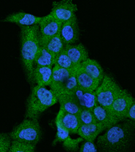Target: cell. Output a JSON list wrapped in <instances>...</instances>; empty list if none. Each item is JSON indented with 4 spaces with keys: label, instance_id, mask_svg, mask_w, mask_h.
<instances>
[{
    "label": "cell",
    "instance_id": "cell-1",
    "mask_svg": "<svg viewBox=\"0 0 135 152\" xmlns=\"http://www.w3.org/2000/svg\"><path fill=\"white\" fill-rule=\"evenodd\" d=\"M134 121L127 119L114 125L98 137L99 152H128L134 137Z\"/></svg>",
    "mask_w": 135,
    "mask_h": 152
},
{
    "label": "cell",
    "instance_id": "cell-2",
    "mask_svg": "<svg viewBox=\"0 0 135 152\" xmlns=\"http://www.w3.org/2000/svg\"><path fill=\"white\" fill-rule=\"evenodd\" d=\"M20 28L22 62L27 80L29 83L33 85L34 61L39 48V28L38 24L31 26H20Z\"/></svg>",
    "mask_w": 135,
    "mask_h": 152
},
{
    "label": "cell",
    "instance_id": "cell-3",
    "mask_svg": "<svg viewBox=\"0 0 135 152\" xmlns=\"http://www.w3.org/2000/svg\"><path fill=\"white\" fill-rule=\"evenodd\" d=\"M57 102V97L51 89L35 85L26 100L25 118L38 121L43 112Z\"/></svg>",
    "mask_w": 135,
    "mask_h": 152
},
{
    "label": "cell",
    "instance_id": "cell-4",
    "mask_svg": "<svg viewBox=\"0 0 135 152\" xmlns=\"http://www.w3.org/2000/svg\"><path fill=\"white\" fill-rule=\"evenodd\" d=\"M8 134L12 141L36 146L42 137V131L37 120L25 118Z\"/></svg>",
    "mask_w": 135,
    "mask_h": 152
},
{
    "label": "cell",
    "instance_id": "cell-5",
    "mask_svg": "<svg viewBox=\"0 0 135 152\" xmlns=\"http://www.w3.org/2000/svg\"><path fill=\"white\" fill-rule=\"evenodd\" d=\"M122 91L114 78L108 75H104L101 83L95 91L98 105L109 108Z\"/></svg>",
    "mask_w": 135,
    "mask_h": 152
},
{
    "label": "cell",
    "instance_id": "cell-6",
    "mask_svg": "<svg viewBox=\"0 0 135 152\" xmlns=\"http://www.w3.org/2000/svg\"><path fill=\"white\" fill-rule=\"evenodd\" d=\"M78 11L77 5L71 0H62L60 1H53L52 8L50 14L62 23L70 20L76 16Z\"/></svg>",
    "mask_w": 135,
    "mask_h": 152
},
{
    "label": "cell",
    "instance_id": "cell-7",
    "mask_svg": "<svg viewBox=\"0 0 135 152\" xmlns=\"http://www.w3.org/2000/svg\"><path fill=\"white\" fill-rule=\"evenodd\" d=\"M134 102V99L132 95L126 90L122 89L121 94L115 99L111 106L107 109L122 122L127 120V112Z\"/></svg>",
    "mask_w": 135,
    "mask_h": 152
},
{
    "label": "cell",
    "instance_id": "cell-8",
    "mask_svg": "<svg viewBox=\"0 0 135 152\" xmlns=\"http://www.w3.org/2000/svg\"><path fill=\"white\" fill-rule=\"evenodd\" d=\"M60 37L65 45H74L80 38V30L77 16L62 23L60 32Z\"/></svg>",
    "mask_w": 135,
    "mask_h": 152
},
{
    "label": "cell",
    "instance_id": "cell-9",
    "mask_svg": "<svg viewBox=\"0 0 135 152\" xmlns=\"http://www.w3.org/2000/svg\"><path fill=\"white\" fill-rule=\"evenodd\" d=\"M74 68L65 69L57 66H53L52 68V77L50 85L51 90L55 95L59 94L60 90L68 81L70 76L74 72Z\"/></svg>",
    "mask_w": 135,
    "mask_h": 152
},
{
    "label": "cell",
    "instance_id": "cell-10",
    "mask_svg": "<svg viewBox=\"0 0 135 152\" xmlns=\"http://www.w3.org/2000/svg\"><path fill=\"white\" fill-rule=\"evenodd\" d=\"M62 23L51 14L43 16L38 23L39 34L43 37H53L60 34Z\"/></svg>",
    "mask_w": 135,
    "mask_h": 152
},
{
    "label": "cell",
    "instance_id": "cell-11",
    "mask_svg": "<svg viewBox=\"0 0 135 152\" xmlns=\"http://www.w3.org/2000/svg\"><path fill=\"white\" fill-rule=\"evenodd\" d=\"M93 112L97 122L103 125L105 130L121 122L107 108L99 105H96L93 109Z\"/></svg>",
    "mask_w": 135,
    "mask_h": 152
},
{
    "label": "cell",
    "instance_id": "cell-12",
    "mask_svg": "<svg viewBox=\"0 0 135 152\" xmlns=\"http://www.w3.org/2000/svg\"><path fill=\"white\" fill-rule=\"evenodd\" d=\"M81 109L93 110L98 105L95 91L83 90L77 88L72 94Z\"/></svg>",
    "mask_w": 135,
    "mask_h": 152
},
{
    "label": "cell",
    "instance_id": "cell-13",
    "mask_svg": "<svg viewBox=\"0 0 135 152\" xmlns=\"http://www.w3.org/2000/svg\"><path fill=\"white\" fill-rule=\"evenodd\" d=\"M39 45L55 56L62 51L64 48V44L60 37V34L53 37H43L39 34Z\"/></svg>",
    "mask_w": 135,
    "mask_h": 152
},
{
    "label": "cell",
    "instance_id": "cell-14",
    "mask_svg": "<svg viewBox=\"0 0 135 152\" xmlns=\"http://www.w3.org/2000/svg\"><path fill=\"white\" fill-rule=\"evenodd\" d=\"M42 17H37L26 12H16L12 14L4 20L5 22L15 23L19 26H31L38 24Z\"/></svg>",
    "mask_w": 135,
    "mask_h": 152
},
{
    "label": "cell",
    "instance_id": "cell-15",
    "mask_svg": "<svg viewBox=\"0 0 135 152\" xmlns=\"http://www.w3.org/2000/svg\"><path fill=\"white\" fill-rule=\"evenodd\" d=\"M63 50L75 65H80L89 58L88 51L82 43L65 45Z\"/></svg>",
    "mask_w": 135,
    "mask_h": 152
},
{
    "label": "cell",
    "instance_id": "cell-16",
    "mask_svg": "<svg viewBox=\"0 0 135 152\" xmlns=\"http://www.w3.org/2000/svg\"><path fill=\"white\" fill-rule=\"evenodd\" d=\"M75 75L77 80L78 87L80 89L95 91L98 86L99 85V83L93 79L92 77H90L80 66V65H78L76 66Z\"/></svg>",
    "mask_w": 135,
    "mask_h": 152
},
{
    "label": "cell",
    "instance_id": "cell-17",
    "mask_svg": "<svg viewBox=\"0 0 135 152\" xmlns=\"http://www.w3.org/2000/svg\"><path fill=\"white\" fill-rule=\"evenodd\" d=\"M105 130L103 125L98 122L89 124H81L78 129L77 134L83 140L94 142L97 136Z\"/></svg>",
    "mask_w": 135,
    "mask_h": 152
},
{
    "label": "cell",
    "instance_id": "cell-18",
    "mask_svg": "<svg viewBox=\"0 0 135 152\" xmlns=\"http://www.w3.org/2000/svg\"><path fill=\"white\" fill-rule=\"evenodd\" d=\"M57 97L58 102L60 103V110L62 111L78 116L81 111V107L74 97L72 94H58Z\"/></svg>",
    "mask_w": 135,
    "mask_h": 152
},
{
    "label": "cell",
    "instance_id": "cell-19",
    "mask_svg": "<svg viewBox=\"0 0 135 152\" xmlns=\"http://www.w3.org/2000/svg\"><path fill=\"white\" fill-rule=\"evenodd\" d=\"M70 133H77L80 123L77 115L67 113L60 110L56 118Z\"/></svg>",
    "mask_w": 135,
    "mask_h": 152
},
{
    "label": "cell",
    "instance_id": "cell-20",
    "mask_svg": "<svg viewBox=\"0 0 135 152\" xmlns=\"http://www.w3.org/2000/svg\"><path fill=\"white\" fill-rule=\"evenodd\" d=\"M80 65L90 77H92L99 84L101 83L105 74L99 62L89 58Z\"/></svg>",
    "mask_w": 135,
    "mask_h": 152
},
{
    "label": "cell",
    "instance_id": "cell-21",
    "mask_svg": "<svg viewBox=\"0 0 135 152\" xmlns=\"http://www.w3.org/2000/svg\"><path fill=\"white\" fill-rule=\"evenodd\" d=\"M52 77V68L47 66H35L33 70L34 84L46 87L50 86Z\"/></svg>",
    "mask_w": 135,
    "mask_h": 152
},
{
    "label": "cell",
    "instance_id": "cell-22",
    "mask_svg": "<svg viewBox=\"0 0 135 152\" xmlns=\"http://www.w3.org/2000/svg\"><path fill=\"white\" fill-rule=\"evenodd\" d=\"M55 56L45 50L44 48L39 45L35 61H34V67L47 66L53 68V66L55 65Z\"/></svg>",
    "mask_w": 135,
    "mask_h": 152
},
{
    "label": "cell",
    "instance_id": "cell-23",
    "mask_svg": "<svg viewBox=\"0 0 135 152\" xmlns=\"http://www.w3.org/2000/svg\"><path fill=\"white\" fill-rule=\"evenodd\" d=\"M54 66H57L58 67L65 68V69H72L78 65H75L70 60V58L68 57L66 51L63 50L55 56V65Z\"/></svg>",
    "mask_w": 135,
    "mask_h": 152
},
{
    "label": "cell",
    "instance_id": "cell-24",
    "mask_svg": "<svg viewBox=\"0 0 135 152\" xmlns=\"http://www.w3.org/2000/svg\"><path fill=\"white\" fill-rule=\"evenodd\" d=\"M35 147L30 144L12 141L8 152H35Z\"/></svg>",
    "mask_w": 135,
    "mask_h": 152
},
{
    "label": "cell",
    "instance_id": "cell-25",
    "mask_svg": "<svg viewBox=\"0 0 135 152\" xmlns=\"http://www.w3.org/2000/svg\"><path fill=\"white\" fill-rule=\"evenodd\" d=\"M78 116L80 125L93 124L97 122L94 114H93V110L82 109Z\"/></svg>",
    "mask_w": 135,
    "mask_h": 152
},
{
    "label": "cell",
    "instance_id": "cell-26",
    "mask_svg": "<svg viewBox=\"0 0 135 152\" xmlns=\"http://www.w3.org/2000/svg\"><path fill=\"white\" fill-rule=\"evenodd\" d=\"M55 125L57 128V134H56V139L54 143L56 142H63L70 137V133L63 127L62 124L59 122L58 120L55 119Z\"/></svg>",
    "mask_w": 135,
    "mask_h": 152
},
{
    "label": "cell",
    "instance_id": "cell-27",
    "mask_svg": "<svg viewBox=\"0 0 135 152\" xmlns=\"http://www.w3.org/2000/svg\"><path fill=\"white\" fill-rule=\"evenodd\" d=\"M83 141L84 140L81 137L77 139H72L70 137L67 140L63 142V147L67 151L73 152L77 151L78 149V145Z\"/></svg>",
    "mask_w": 135,
    "mask_h": 152
},
{
    "label": "cell",
    "instance_id": "cell-28",
    "mask_svg": "<svg viewBox=\"0 0 135 152\" xmlns=\"http://www.w3.org/2000/svg\"><path fill=\"white\" fill-rule=\"evenodd\" d=\"M11 141L8 134L0 133V152H8Z\"/></svg>",
    "mask_w": 135,
    "mask_h": 152
},
{
    "label": "cell",
    "instance_id": "cell-29",
    "mask_svg": "<svg viewBox=\"0 0 135 152\" xmlns=\"http://www.w3.org/2000/svg\"><path fill=\"white\" fill-rule=\"evenodd\" d=\"M79 152H99L97 148L96 144L93 142L86 141L82 144L80 148Z\"/></svg>",
    "mask_w": 135,
    "mask_h": 152
},
{
    "label": "cell",
    "instance_id": "cell-30",
    "mask_svg": "<svg viewBox=\"0 0 135 152\" xmlns=\"http://www.w3.org/2000/svg\"><path fill=\"white\" fill-rule=\"evenodd\" d=\"M126 119H129L131 121H134L135 120V102L131 105L127 112Z\"/></svg>",
    "mask_w": 135,
    "mask_h": 152
}]
</instances>
